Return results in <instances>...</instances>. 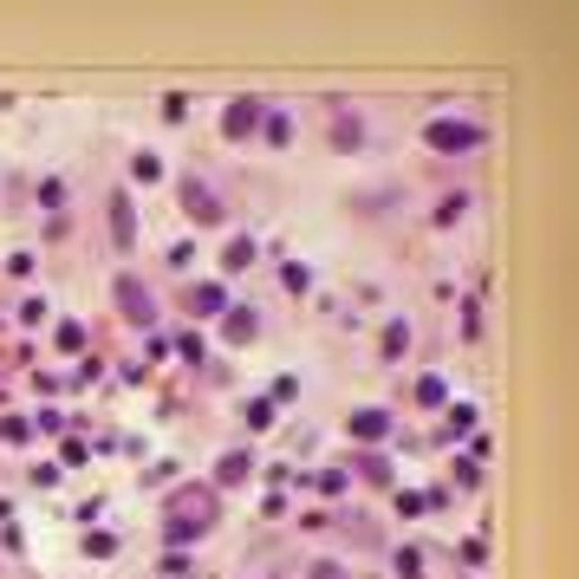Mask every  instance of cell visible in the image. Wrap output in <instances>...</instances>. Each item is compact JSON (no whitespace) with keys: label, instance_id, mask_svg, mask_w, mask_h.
Segmentation results:
<instances>
[{"label":"cell","instance_id":"1","mask_svg":"<svg viewBox=\"0 0 579 579\" xmlns=\"http://www.w3.org/2000/svg\"><path fill=\"white\" fill-rule=\"evenodd\" d=\"M209 521H215V494L183 488V494H176V508H170V540H189L196 528H209Z\"/></svg>","mask_w":579,"mask_h":579},{"label":"cell","instance_id":"2","mask_svg":"<svg viewBox=\"0 0 579 579\" xmlns=\"http://www.w3.org/2000/svg\"><path fill=\"white\" fill-rule=\"evenodd\" d=\"M430 144H436V150H476L482 130L462 124V118H443V124H430Z\"/></svg>","mask_w":579,"mask_h":579},{"label":"cell","instance_id":"3","mask_svg":"<svg viewBox=\"0 0 579 579\" xmlns=\"http://www.w3.org/2000/svg\"><path fill=\"white\" fill-rule=\"evenodd\" d=\"M254 124H261V98H235L228 104V137H247Z\"/></svg>","mask_w":579,"mask_h":579},{"label":"cell","instance_id":"4","mask_svg":"<svg viewBox=\"0 0 579 579\" xmlns=\"http://www.w3.org/2000/svg\"><path fill=\"white\" fill-rule=\"evenodd\" d=\"M111 235H118V247H130V241H137V215H130V196H111Z\"/></svg>","mask_w":579,"mask_h":579},{"label":"cell","instance_id":"5","mask_svg":"<svg viewBox=\"0 0 579 579\" xmlns=\"http://www.w3.org/2000/svg\"><path fill=\"white\" fill-rule=\"evenodd\" d=\"M183 202H189V215H196V222H215V215H222V202L202 196V183H189V189H183Z\"/></svg>","mask_w":579,"mask_h":579},{"label":"cell","instance_id":"6","mask_svg":"<svg viewBox=\"0 0 579 579\" xmlns=\"http://www.w3.org/2000/svg\"><path fill=\"white\" fill-rule=\"evenodd\" d=\"M118 307H124L130 319H150V299H144V287H137V281H118Z\"/></svg>","mask_w":579,"mask_h":579},{"label":"cell","instance_id":"7","mask_svg":"<svg viewBox=\"0 0 579 579\" xmlns=\"http://www.w3.org/2000/svg\"><path fill=\"white\" fill-rule=\"evenodd\" d=\"M189 307H196V313H222L228 299H222V287H196V293H189Z\"/></svg>","mask_w":579,"mask_h":579},{"label":"cell","instance_id":"8","mask_svg":"<svg viewBox=\"0 0 579 579\" xmlns=\"http://www.w3.org/2000/svg\"><path fill=\"white\" fill-rule=\"evenodd\" d=\"M352 430H358V436H384V410H358Z\"/></svg>","mask_w":579,"mask_h":579},{"label":"cell","instance_id":"9","mask_svg":"<svg viewBox=\"0 0 579 579\" xmlns=\"http://www.w3.org/2000/svg\"><path fill=\"white\" fill-rule=\"evenodd\" d=\"M228 339H235V345L254 339V313H228Z\"/></svg>","mask_w":579,"mask_h":579},{"label":"cell","instance_id":"10","mask_svg":"<svg viewBox=\"0 0 579 579\" xmlns=\"http://www.w3.org/2000/svg\"><path fill=\"white\" fill-rule=\"evenodd\" d=\"M313 579H345V573H339L333 560H325V566H313Z\"/></svg>","mask_w":579,"mask_h":579}]
</instances>
